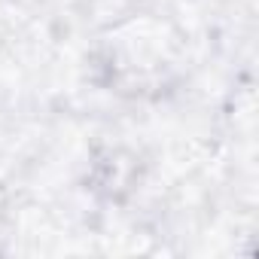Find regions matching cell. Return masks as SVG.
<instances>
[{"label":"cell","mask_w":259,"mask_h":259,"mask_svg":"<svg viewBox=\"0 0 259 259\" xmlns=\"http://www.w3.org/2000/svg\"><path fill=\"white\" fill-rule=\"evenodd\" d=\"M4 207H7V189L0 186V213H4Z\"/></svg>","instance_id":"cell-2"},{"label":"cell","mask_w":259,"mask_h":259,"mask_svg":"<svg viewBox=\"0 0 259 259\" xmlns=\"http://www.w3.org/2000/svg\"><path fill=\"white\" fill-rule=\"evenodd\" d=\"M135 177H138V159L122 150L107 153V159H101L95 168V183L107 195H119L122 189H132Z\"/></svg>","instance_id":"cell-1"}]
</instances>
